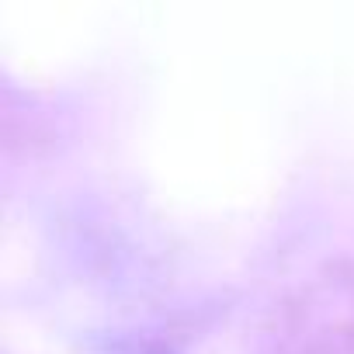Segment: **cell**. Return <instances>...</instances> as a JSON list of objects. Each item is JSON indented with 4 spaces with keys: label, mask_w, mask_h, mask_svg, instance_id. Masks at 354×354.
Instances as JSON below:
<instances>
[]
</instances>
